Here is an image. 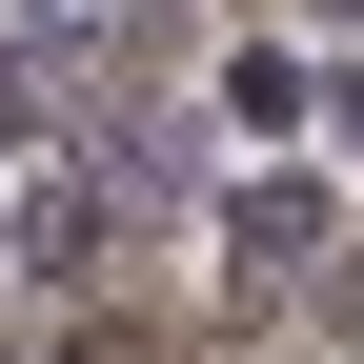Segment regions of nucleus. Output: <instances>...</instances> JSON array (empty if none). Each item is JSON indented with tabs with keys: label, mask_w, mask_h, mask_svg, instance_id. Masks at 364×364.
Listing matches in <instances>:
<instances>
[{
	"label": "nucleus",
	"mask_w": 364,
	"mask_h": 364,
	"mask_svg": "<svg viewBox=\"0 0 364 364\" xmlns=\"http://www.w3.org/2000/svg\"><path fill=\"white\" fill-rule=\"evenodd\" d=\"M324 21H364V0H324Z\"/></svg>",
	"instance_id": "f257e3e1"
}]
</instances>
